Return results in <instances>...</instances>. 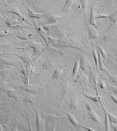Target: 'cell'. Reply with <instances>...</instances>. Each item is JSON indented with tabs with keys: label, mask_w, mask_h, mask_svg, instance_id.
Returning <instances> with one entry per match:
<instances>
[{
	"label": "cell",
	"mask_w": 117,
	"mask_h": 131,
	"mask_svg": "<svg viewBox=\"0 0 117 131\" xmlns=\"http://www.w3.org/2000/svg\"><path fill=\"white\" fill-rule=\"evenodd\" d=\"M108 85L110 87V88L112 90V91L117 95V87L112 85L109 84H108Z\"/></svg>",
	"instance_id": "36"
},
{
	"label": "cell",
	"mask_w": 117,
	"mask_h": 131,
	"mask_svg": "<svg viewBox=\"0 0 117 131\" xmlns=\"http://www.w3.org/2000/svg\"><path fill=\"white\" fill-rule=\"evenodd\" d=\"M19 23L18 22L17 20L12 19V18H8L5 21V24L7 26L13 25L15 24Z\"/></svg>",
	"instance_id": "30"
},
{
	"label": "cell",
	"mask_w": 117,
	"mask_h": 131,
	"mask_svg": "<svg viewBox=\"0 0 117 131\" xmlns=\"http://www.w3.org/2000/svg\"><path fill=\"white\" fill-rule=\"evenodd\" d=\"M109 54H112V55H114L116 57H117V53H109L108 52Z\"/></svg>",
	"instance_id": "42"
},
{
	"label": "cell",
	"mask_w": 117,
	"mask_h": 131,
	"mask_svg": "<svg viewBox=\"0 0 117 131\" xmlns=\"http://www.w3.org/2000/svg\"><path fill=\"white\" fill-rule=\"evenodd\" d=\"M96 14L95 8L94 7H91V15L89 21V24L94 26L95 28H98V26L95 21V17Z\"/></svg>",
	"instance_id": "14"
},
{
	"label": "cell",
	"mask_w": 117,
	"mask_h": 131,
	"mask_svg": "<svg viewBox=\"0 0 117 131\" xmlns=\"http://www.w3.org/2000/svg\"><path fill=\"white\" fill-rule=\"evenodd\" d=\"M80 100L77 96V92L75 91H73L68 102V104L72 114L74 115L77 109L80 105Z\"/></svg>",
	"instance_id": "4"
},
{
	"label": "cell",
	"mask_w": 117,
	"mask_h": 131,
	"mask_svg": "<svg viewBox=\"0 0 117 131\" xmlns=\"http://www.w3.org/2000/svg\"><path fill=\"white\" fill-rule=\"evenodd\" d=\"M44 28L48 30H51L55 28V26L54 25H47L44 27Z\"/></svg>",
	"instance_id": "34"
},
{
	"label": "cell",
	"mask_w": 117,
	"mask_h": 131,
	"mask_svg": "<svg viewBox=\"0 0 117 131\" xmlns=\"http://www.w3.org/2000/svg\"><path fill=\"white\" fill-rule=\"evenodd\" d=\"M110 97L112 98L114 102L117 104V96H115L114 95H110Z\"/></svg>",
	"instance_id": "40"
},
{
	"label": "cell",
	"mask_w": 117,
	"mask_h": 131,
	"mask_svg": "<svg viewBox=\"0 0 117 131\" xmlns=\"http://www.w3.org/2000/svg\"><path fill=\"white\" fill-rule=\"evenodd\" d=\"M61 111L67 115L69 121L78 130H79V129L81 128L80 126L81 124L78 122L77 121L74 117V115L72 114V113H69L65 110H61Z\"/></svg>",
	"instance_id": "11"
},
{
	"label": "cell",
	"mask_w": 117,
	"mask_h": 131,
	"mask_svg": "<svg viewBox=\"0 0 117 131\" xmlns=\"http://www.w3.org/2000/svg\"><path fill=\"white\" fill-rule=\"evenodd\" d=\"M80 126H81V128H85V129H86L90 131H94L95 130L91 128L88 127H86V126H83V125L82 124H81V125H80Z\"/></svg>",
	"instance_id": "38"
},
{
	"label": "cell",
	"mask_w": 117,
	"mask_h": 131,
	"mask_svg": "<svg viewBox=\"0 0 117 131\" xmlns=\"http://www.w3.org/2000/svg\"><path fill=\"white\" fill-rule=\"evenodd\" d=\"M100 102L101 103L102 105V108L104 111L105 113V130L110 131V121L108 115L107 113V111L105 109V107H104L103 103L102 102L101 100Z\"/></svg>",
	"instance_id": "16"
},
{
	"label": "cell",
	"mask_w": 117,
	"mask_h": 131,
	"mask_svg": "<svg viewBox=\"0 0 117 131\" xmlns=\"http://www.w3.org/2000/svg\"><path fill=\"white\" fill-rule=\"evenodd\" d=\"M22 57L23 59L26 61H30L31 59L30 55L28 54H24L22 56Z\"/></svg>",
	"instance_id": "32"
},
{
	"label": "cell",
	"mask_w": 117,
	"mask_h": 131,
	"mask_svg": "<svg viewBox=\"0 0 117 131\" xmlns=\"http://www.w3.org/2000/svg\"><path fill=\"white\" fill-rule=\"evenodd\" d=\"M115 1L116 0H108L105 4L104 6H103V10H104L106 8L113 7Z\"/></svg>",
	"instance_id": "26"
},
{
	"label": "cell",
	"mask_w": 117,
	"mask_h": 131,
	"mask_svg": "<svg viewBox=\"0 0 117 131\" xmlns=\"http://www.w3.org/2000/svg\"><path fill=\"white\" fill-rule=\"evenodd\" d=\"M98 53L99 66V69L102 71H105L108 73V74H109L110 72L108 71L106 67L103 64V57L102 56L101 53L99 49L98 50Z\"/></svg>",
	"instance_id": "12"
},
{
	"label": "cell",
	"mask_w": 117,
	"mask_h": 131,
	"mask_svg": "<svg viewBox=\"0 0 117 131\" xmlns=\"http://www.w3.org/2000/svg\"><path fill=\"white\" fill-rule=\"evenodd\" d=\"M82 86V88L83 89V93L84 95H85L86 98L91 99L93 101L95 102H97L100 101L101 100L102 97L100 96L99 95H97L96 96H92L90 94H87L85 92V90L84 89L83 86Z\"/></svg>",
	"instance_id": "15"
},
{
	"label": "cell",
	"mask_w": 117,
	"mask_h": 131,
	"mask_svg": "<svg viewBox=\"0 0 117 131\" xmlns=\"http://www.w3.org/2000/svg\"><path fill=\"white\" fill-rule=\"evenodd\" d=\"M64 68L62 67L59 68L55 70L52 77L49 80L47 88H50L54 83L58 81L60 78L64 73Z\"/></svg>",
	"instance_id": "6"
},
{
	"label": "cell",
	"mask_w": 117,
	"mask_h": 131,
	"mask_svg": "<svg viewBox=\"0 0 117 131\" xmlns=\"http://www.w3.org/2000/svg\"><path fill=\"white\" fill-rule=\"evenodd\" d=\"M99 85L100 86V88L102 89H105L106 87L105 83L103 81H101L100 82Z\"/></svg>",
	"instance_id": "37"
},
{
	"label": "cell",
	"mask_w": 117,
	"mask_h": 131,
	"mask_svg": "<svg viewBox=\"0 0 117 131\" xmlns=\"http://www.w3.org/2000/svg\"><path fill=\"white\" fill-rule=\"evenodd\" d=\"M0 26L5 27H9L15 29H20L23 28H29L31 27L29 25H11L10 26L6 25H0Z\"/></svg>",
	"instance_id": "25"
},
{
	"label": "cell",
	"mask_w": 117,
	"mask_h": 131,
	"mask_svg": "<svg viewBox=\"0 0 117 131\" xmlns=\"http://www.w3.org/2000/svg\"><path fill=\"white\" fill-rule=\"evenodd\" d=\"M39 98L36 107H35L36 113V124L37 131H44L45 130V124H44V120L42 119L39 114L38 110V103L40 101V98L42 96Z\"/></svg>",
	"instance_id": "8"
},
{
	"label": "cell",
	"mask_w": 117,
	"mask_h": 131,
	"mask_svg": "<svg viewBox=\"0 0 117 131\" xmlns=\"http://www.w3.org/2000/svg\"><path fill=\"white\" fill-rule=\"evenodd\" d=\"M88 31L90 38L95 39L98 37V32L94 26L90 25L88 27Z\"/></svg>",
	"instance_id": "13"
},
{
	"label": "cell",
	"mask_w": 117,
	"mask_h": 131,
	"mask_svg": "<svg viewBox=\"0 0 117 131\" xmlns=\"http://www.w3.org/2000/svg\"><path fill=\"white\" fill-rule=\"evenodd\" d=\"M111 125L114 130L117 131V124L111 122Z\"/></svg>",
	"instance_id": "39"
},
{
	"label": "cell",
	"mask_w": 117,
	"mask_h": 131,
	"mask_svg": "<svg viewBox=\"0 0 117 131\" xmlns=\"http://www.w3.org/2000/svg\"><path fill=\"white\" fill-rule=\"evenodd\" d=\"M80 1H81V5H82V10L81 12H84L85 14V19H86V11H87V7L89 5L88 1V0H80Z\"/></svg>",
	"instance_id": "22"
},
{
	"label": "cell",
	"mask_w": 117,
	"mask_h": 131,
	"mask_svg": "<svg viewBox=\"0 0 117 131\" xmlns=\"http://www.w3.org/2000/svg\"><path fill=\"white\" fill-rule=\"evenodd\" d=\"M3 18V16L1 14H0V18Z\"/></svg>",
	"instance_id": "43"
},
{
	"label": "cell",
	"mask_w": 117,
	"mask_h": 131,
	"mask_svg": "<svg viewBox=\"0 0 117 131\" xmlns=\"http://www.w3.org/2000/svg\"><path fill=\"white\" fill-rule=\"evenodd\" d=\"M89 68L92 70V66L91 62L85 54H82L81 57V64L80 68L86 72V69Z\"/></svg>",
	"instance_id": "10"
},
{
	"label": "cell",
	"mask_w": 117,
	"mask_h": 131,
	"mask_svg": "<svg viewBox=\"0 0 117 131\" xmlns=\"http://www.w3.org/2000/svg\"><path fill=\"white\" fill-rule=\"evenodd\" d=\"M92 54H93V57H94V60H95V66H96L98 70L99 71L100 69L99 66L98 56L97 53H96L94 43H92Z\"/></svg>",
	"instance_id": "21"
},
{
	"label": "cell",
	"mask_w": 117,
	"mask_h": 131,
	"mask_svg": "<svg viewBox=\"0 0 117 131\" xmlns=\"http://www.w3.org/2000/svg\"><path fill=\"white\" fill-rule=\"evenodd\" d=\"M117 18V10L113 13L110 14L109 18L110 19V26L111 25Z\"/></svg>",
	"instance_id": "27"
},
{
	"label": "cell",
	"mask_w": 117,
	"mask_h": 131,
	"mask_svg": "<svg viewBox=\"0 0 117 131\" xmlns=\"http://www.w3.org/2000/svg\"><path fill=\"white\" fill-rule=\"evenodd\" d=\"M17 37L19 38L22 39L26 40L28 39L27 37L23 34H20L19 35H17Z\"/></svg>",
	"instance_id": "35"
},
{
	"label": "cell",
	"mask_w": 117,
	"mask_h": 131,
	"mask_svg": "<svg viewBox=\"0 0 117 131\" xmlns=\"http://www.w3.org/2000/svg\"><path fill=\"white\" fill-rule=\"evenodd\" d=\"M59 61H58V59H56V58H50L48 56H47V60L44 63L42 70L40 72L39 74L38 75L34 83L36 81L38 77L42 74V72L44 70L50 69V68H54L58 64Z\"/></svg>",
	"instance_id": "5"
},
{
	"label": "cell",
	"mask_w": 117,
	"mask_h": 131,
	"mask_svg": "<svg viewBox=\"0 0 117 131\" xmlns=\"http://www.w3.org/2000/svg\"><path fill=\"white\" fill-rule=\"evenodd\" d=\"M84 107L85 114L83 118L84 119L87 118L91 119L96 123L98 125L101 124L102 122L100 119L95 113L90 104L88 102H86Z\"/></svg>",
	"instance_id": "3"
},
{
	"label": "cell",
	"mask_w": 117,
	"mask_h": 131,
	"mask_svg": "<svg viewBox=\"0 0 117 131\" xmlns=\"http://www.w3.org/2000/svg\"><path fill=\"white\" fill-rule=\"evenodd\" d=\"M107 113L109 118L110 122L117 124V118L115 116L111 113L108 112L107 111Z\"/></svg>",
	"instance_id": "28"
},
{
	"label": "cell",
	"mask_w": 117,
	"mask_h": 131,
	"mask_svg": "<svg viewBox=\"0 0 117 131\" xmlns=\"http://www.w3.org/2000/svg\"><path fill=\"white\" fill-rule=\"evenodd\" d=\"M16 0H8L9 3H12L16 2Z\"/></svg>",
	"instance_id": "41"
},
{
	"label": "cell",
	"mask_w": 117,
	"mask_h": 131,
	"mask_svg": "<svg viewBox=\"0 0 117 131\" xmlns=\"http://www.w3.org/2000/svg\"><path fill=\"white\" fill-rule=\"evenodd\" d=\"M99 77V75L98 73L96 71V70H91L89 74V85L90 86H94L95 87L97 95H99L97 85Z\"/></svg>",
	"instance_id": "9"
},
{
	"label": "cell",
	"mask_w": 117,
	"mask_h": 131,
	"mask_svg": "<svg viewBox=\"0 0 117 131\" xmlns=\"http://www.w3.org/2000/svg\"><path fill=\"white\" fill-rule=\"evenodd\" d=\"M76 83L81 82V85L83 86L84 89L86 91H88L89 85V79H88L87 75L82 70L79 73L77 77L75 80Z\"/></svg>",
	"instance_id": "7"
},
{
	"label": "cell",
	"mask_w": 117,
	"mask_h": 131,
	"mask_svg": "<svg viewBox=\"0 0 117 131\" xmlns=\"http://www.w3.org/2000/svg\"><path fill=\"white\" fill-rule=\"evenodd\" d=\"M28 12V15L30 17H34L37 18H42L44 16V14L42 13H37L34 12L30 8L26 7Z\"/></svg>",
	"instance_id": "19"
},
{
	"label": "cell",
	"mask_w": 117,
	"mask_h": 131,
	"mask_svg": "<svg viewBox=\"0 0 117 131\" xmlns=\"http://www.w3.org/2000/svg\"><path fill=\"white\" fill-rule=\"evenodd\" d=\"M80 57L76 58L75 61V65L74 66L73 69V72L72 73L71 77H73V79H74L75 78V77L76 75L79 71V61L80 60Z\"/></svg>",
	"instance_id": "18"
},
{
	"label": "cell",
	"mask_w": 117,
	"mask_h": 131,
	"mask_svg": "<svg viewBox=\"0 0 117 131\" xmlns=\"http://www.w3.org/2000/svg\"><path fill=\"white\" fill-rule=\"evenodd\" d=\"M75 1V0H66L65 4L62 11L63 13H68Z\"/></svg>",
	"instance_id": "17"
},
{
	"label": "cell",
	"mask_w": 117,
	"mask_h": 131,
	"mask_svg": "<svg viewBox=\"0 0 117 131\" xmlns=\"http://www.w3.org/2000/svg\"><path fill=\"white\" fill-rule=\"evenodd\" d=\"M43 117L44 118V124H45L46 128L47 130L53 131L55 130L56 123L59 118H67L61 117L57 116L55 114H47L44 112H42Z\"/></svg>",
	"instance_id": "2"
},
{
	"label": "cell",
	"mask_w": 117,
	"mask_h": 131,
	"mask_svg": "<svg viewBox=\"0 0 117 131\" xmlns=\"http://www.w3.org/2000/svg\"><path fill=\"white\" fill-rule=\"evenodd\" d=\"M98 49L100 51V53H101L102 56L104 58L103 62H105L108 59V56L106 52L104 49L100 45L98 44V46H96Z\"/></svg>",
	"instance_id": "23"
},
{
	"label": "cell",
	"mask_w": 117,
	"mask_h": 131,
	"mask_svg": "<svg viewBox=\"0 0 117 131\" xmlns=\"http://www.w3.org/2000/svg\"><path fill=\"white\" fill-rule=\"evenodd\" d=\"M110 14H106L105 13H99L95 15V19H98L100 18H109Z\"/></svg>",
	"instance_id": "31"
},
{
	"label": "cell",
	"mask_w": 117,
	"mask_h": 131,
	"mask_svg": "<svg viewBox=\"0 0 117 131\" xmlns=\"http://www.w3.org/2000/svg\"><path fill=\"white\" fill-rule=\"evenodd\" d=\"M36 28H37V32H38V33L39 35H41L44 38L45 40L46 41V43L48 44V36H47V35L46 34V32L43 30L40 27Z\"/></svg>",
	"instance_id": "24"
},
{
	"label": "cell",
	"mask_w": 117,
	"mask_h": 131,
	"mask_svg": "<svg viewBox=\"0 0 117 131\" xmlns=\"http://www.w3.org/2000/svg\"><path fill=\"white\" fill-rule=\"evenodd\" d=\"M115 2H117V0H116Z\"/></svg>",
	"instance_id": "44"
},
{
	"label": "cell",
	"mask_w": 117,
	"mask_h": 131,
	"mask_svg": "<svg viewBox=\"0 0 117 131\" xmlns=\"http://www.w3.org/2000/svg\"><path fill=\"white\" fill-rule=\"evenodd\" d=\"M10 32L8 30L0 31V37H4L10 35Z\"/></svg>",
	"instance_id": "33"
},
{
	"label": "cell",
	"mask_w": 117,
	"mask_h": 131,
	"mask_svg": "<svg viewBox=\"0 0 117 131\" xmlns=\"http://www.w3.org/2000/svg\"><path fill=\"white\" fill-rule=\"evenodd\" d=\"M7 12L16 14L22 20H26V18L22 15L18 8H16V7H15V8L13 7V8L9 10V11H8Z\"/></svg>",
	"instance_id": "20"
},
{
	"label": "cell",
	"mask_w": 117,
	"mask_h": 131,
	"mask_svg": "<svg viewBox=\"0 0 117 131\" xmlns=\"http://www.w3.org/2000/svg\"><path fill=\"white\" fill-rule=\"evenodd\" d=\"M108 75L109 76V77L108 78H104L105 79H108L111 80L116 85H117V75H114L110 73Z\"/></svg>",
	"instance_id": "29"
},
{
	"label": "cell",
	"mask_w": 117,
	"mask_h": 131,
	"mask_svg": "<svg viewBox=\"0 0 117 131\" xmlns=\"http://www.w3.org/2000/svg\"><path fill=\"white\" fill-rule=\"evenodd\" d=\"M72 89V86L71 85L68 78H64L61 81L59 87V90L56 99L59 101V105L57 109V112L61 108L64 100L67 95Z\"/></svg>",
	"instance_id": "1"
}]
</instances>
